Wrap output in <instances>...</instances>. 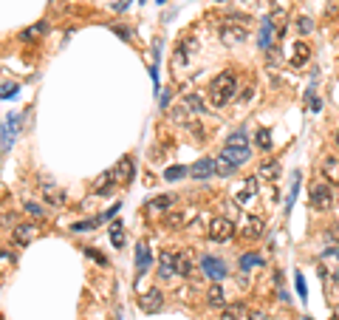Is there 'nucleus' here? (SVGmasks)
<instances>
[{"instance_id": "f257e3e1", "label": "nucleus", "mask_w": 339, "mask_h": 320, "mask_svg": "<svg viewBox=\"0 0 339 320\" xmlns=\"http://www.w3.org/2000/svg\"><path fill=\"white\" fill-rule=\"evenodd\" d=\"M238 94V77L232 71H221L210 85V102L212 105H226Z\"/></svg>"}, {"instance_id": "f03ea898", "label": "nucleus", "mask_w": 339, "mask_h": 320, "mask_svg": "<svg viewBox=\"0 0 339 320\" xmlns=\"http://www.w3.org/2000/svg\"><path fill=\"white\" fill-rule=\"evenodd\" d=\"M238 20H241V23H246V17L229 15V17H226V23L221 26V40H224L226 46H238V43H243V40H246V34H249V29H246V26H238Z\"/></svg>"}, {"instance_id": "7ed1b4c3", "label": "nucleus", "mask_w": 339, "mask_h": 320, "mask_svg": "<svg viewBox=\"0 0 339 320\" xmlns=\"http://www.w3.org/2000/svg\"><path fill=\"white\" fill-rule=\"evenodd\" d=\"M308 199L317 210H328L334 204V193H331V185L328 182H311L308 187Z\"/></svg>"}, {"instance_id": "20e7f679", "label": "nucleus", "mask_w": 339, "mask_h": 320, "mask_svg": "<svg viewBox=\"0 0 339 320\" xmlns=\"http://www.w3.org/2000/svg\"><path fill=\"white\" fill-rule=\"evenodd\" d=\"M207 230H210V233H207V236H210V241H218V244H224V241H232V236H235V230H238V227H235V224H232L229 219L218 216V219L210 221V227H207Z\"/></svg>"}, {"instance_id": "39448f33", "label": "nucleus", "mask_w": 339, "mask_h": 320, "mask_svg": "<svg viewBox=\"0 0 339 320\" xmlns=\"http://www.w3.org/2000/svg\"><path fill=\"white\" fill-rule=\"evenodd\" d=\"M195 216H198V210L190 207V210H173V213H167V219H164V227L167 230H184L187 224H193Z\"/></svg>"}, {"instance_id": "423d86ee", "label": "nucleus", "mask_w": 339, "mask_h": 320, "mask_svg": "<svg viewBox=\"0 0 339 320\" xmlns=\"http://www.w3.org/2000/svg\"><path fill=\"white\" fill-rule=\"evenodd\" d=\"M218 156H221V159H226L232 168H241V165H246V162H249V145H226Z\"/></svg>"}, {"instance_id": "0eeeda50", "label": "nucleus", "mask_w": 339, "mask_h": 320, "mask_svg": "<svg viewBox=\"0 0 339 320\" xmlns=\"http://www.w3.org/2000/svg\"><path fill=\"white\" fill-rule=\"evenodd\" d=\"M139 306H142V312H147V315L161 312L164 309V292L161 289H150V292H145L142 301H139Z\"/></svg>"}, {"instance_id": "6e6552de", "label": "nucleus", "mask_w": 339, "mask_h": 320, "mask_svg": "<svg viewBox=\"0 0 339 320\" xmlns=\"http://www.w3.org/2000/svg\"><path fill=\"white\" fill-rule=\"evenodd\" d=\"M201 269H204V275H207V278H212V281H221V278L226 275V264L221 261V258L204 255V258H201Z\"/></svg>"}, {"instance_id": "1a4fd4ad", "label": "nucleus", "mask_w": 339, "mask_h": 320, "mask_svg": "<svg viewBox=\"0 0 339 320\" xmlns=\"http://www.w3.org/2000/svg\"><path fill=\"white\" fill-rule=\"evenodd\" d=\"M320 170H323L325 182H328L331 187L339 185V156H325L323 165H320Z\"/></svg>"}, {"instance_id": "9d476101", "label": "nucleus", "mask_w": 339, "mask_h": 320, "mask_svg": "<svg viewBox=\"0 0 339 320\" xmlns=\"http://www.w3.org/2000/svg\"><path fill=\"white\" fill-rule=\"evenodd\" d=\"M215 173H218L215 159H201V162H195L193 168H190V176H193V179H201V182H204V179H212Z\"/></svg>"}, {"instance_id": "9b49d317", "label": "nucleus", "mask_w": 339, "mask_h": 320, "mask_svg": "<svg viewBox=\"0 0 339 320\" xmlns=\"http://www.w3.org/2000/svg\"><path fill=\"white\" fill-rule=\"evenodd\" d=\"M323 264L328 267V278L339 284V250L337 247H331V250H325L323 253Z\"/></svg>"}, {"instance_id": "f8f14e48", "label": "nucleus", "mask_w": 339, "mask_h": 320, "mask_svg": "<svg viewBox=\"0 0 339 320\" xmlns=\"http://www.w3.org/2000/svg\"><path fill=\"white\" fill-rule=\"evenodd\" d=\"M130 179H133V162H130V159H122V162L116 165V170H113V182H116V185H128Z\"/></svg>"}, {"instance_id": "ddd939ff", "label": "nucleus", "mask_w": 339, "mask_h": 320, "mask_svg": "<svg viewBox=\"0 0 339 320\" xmlns=\"http://www.w3.org/2000/svg\"><path fill=\"white\" fill-rule=\"evenodd\" d=\"M147 267H150V247H147L145 241H139L136 244V272L145 275Z\"/></svg>"}, {"instance_id": "4468645a", "label": "nucleus", "mask_w": 339, "mask_h": 320, "mask_svg": "<svg viewBox=\"0 0 339 320\" xmlns=\"http://www.w3.org/2000/svg\"><path fill=\"white\" fill-rule=\"evenodd\" d=\"M308 57H311V49H308V43H303V40H300V43L294 46V54H291V66H294V68H303L308 63Z\"/></svg>"}, {"instance_id": "2eb2a0df", "label": "nucleus", "mask_w": 339, "mask_h": 320, "mask_svg": "<svg viewBox=\"0 0 339 320\" xmlns=\"http://www.w3.org/2000/svg\"><path fill=\"white\" fill-rule=\"evenodd\" d=\"M34 236H37V227L34 224H20L15 230V241L20 244V247H26V244H32Z\"/></svg>"}, {"instance_id": "dca6fc26", "label": "nucleus", "mask_w": 339, "mask_h": 320, "mask_svg": "<svg viewBox=\"0 0 339 320\" xmlns=\"http://www.w3.org/2000/svg\"><path fill=\"white\" fill-rule=\"evenodd\" d=\"M241 230H243V236H246V238H258L260 233H263V221H260L258 216H246Z\"/></svg>"}, {"instance_id": "f3484780", "label": "nucleus", "mask_w": 339, "mask_h": 320, "mask_svg": "<svg viewBox=\"0 0 339 320\" xmlns=\"http://www.w3.org/2000/svg\"><path fill=\"white\" fill-rule=\"evenodd\" d=\"M176 275L181 278H193V258L187 253H176Z\"/></svg>"}, {"instance_id": "a211bd4d", "label": "nucleus", "mask_w": 339, "mask_h": 320, "mask_svg": "<svg viewBox=\"0 0 339 320\" xmlns=\"http://www.w3.org/2000/svg\"><path fill=\"white\" fill-rule=\"evenodd\" d=\"M277 173H280V165H277V162H266V165L258 168V179L260 182H274Z\"/></svg>"}, {"instance_id": "6ab92c4d", "label": "nucleus", "mask_w": 339, "mask_h": 320, "mask_svg": "<svg viewBox=\"0 0 339 320\" xmlns=\"http://www.w3.org/2000/svg\"><path fill=\"white\" fill-rule=\"evenodd\" d=\"M111 182H113V170L102 173L97 182H94V193H97V196H108V193H111Z\"/></svg>"}, {"instance_id": "aec40b11", "label": "nucleus", "mask_w": 339, "mask_h": 320, "mask_svg": "<svg viewBox=\"0 0 339 320\" xmlns=\"http://www.w3.org/2000/svg\"><path fill=\"white\" fill-rule=\"evenodd\" d=\"M255 182H258V179H246V182H243L241 193L235 196V199H238V204H246L252 196H255V193H258V185H255Z\"/></svg>"}, {"instance_id": "412c9836", "label": "nucleus", "mask_w": 339, "mask_h": 320, "mask_svg": "<svg viewBox=\"0 0 339 320\" xmlns=\"http://www.w3.org/2000/svg\"><path fill=\"white\" fill-rule=\"evenodd\" d=\"M207 301H210V306H218V309H224V306H226V295H224V289L215 284V286H212L210 292H207Z\"/></svg>"}, {"instance_id": "4be33fe9", "label": "nucleus", "mask_w": 339, "mask_h": 320, "mask_svg": "<svg viewBox=\"0 0 339 320\" xmlns=\"http://www.w3.org/2000/svg\"><path fill=\"white\" fill-rule=\"evenodd\" d=\"M173 204H176V199H173V196L167 193V196H156V199L147 204V207H150V210H156V213H161V210H170Z\"/></svg>"}, {"instance_id": "5701e85b", "label": "nucleus", "mask_w": 339, "mask_h": 320, "mask_svg": "<svg viewBox=\"0 0 339 320\" xmlns=\"http://www.w3.org/2000/svg\"><path fill=\"white\" fill-rule=\"evenodd\" d=\"M184 108H190V111H193L195 117H201V114L207 111V108H204V102H201V97H198V94H187V100H184Z\"/></svg>"}, {"instance_id": "b1692460", "label": "nucleus", "mask_w": 339, "mask_h": 320, "mask_svg": "<svg viewBox=\"0 0 339 320\" xmlns=\"http://www.w3.org/2000/svg\"><path fill=\"white\" fill-rule=\"evenodd\" d=\"M184 176H190V170L181 168V165H176V168H167V170H164V179H167V182H178V179H184Z\"/></svg>"}, {"instance_id": "393cba45", "label": "nucleus", "mask_w": 339, "mask_h": 320, "mask_svg": "<svg viewBox=\"0 0 339 320\" xmlns=\"http://www.w3.org/2000/svg\"><path fill=\"white\" fill-rule=\"evenodd\" d=\"M43 193H46V199H48L51 204H65V193H63V190H54V187L43 185Z\"/></svg>"}, {"instance_id": "a878e982", "label": "nucleus", "mask_w": 339, "mask_h": 320, "mask_svg": "<svg viewBox=\"0 0 339 320\" xmlns=\"http://www.w3.org/2000/svg\"><path fill=\"white\" fill-rule=\"evenodd\" d=\"M111 244L116 250H122L125 247V233H122V224H113L111 227Z\"/></svg>"}, {"instance_id": "bb28decb", "label": "nucleus", "mask_w": 339, "mask_h": 320, "mask_svg": "<svg viewBox=\"0 0 339 320\" xmlns=\"http://www.w3.org/2000/svg\"><path fill=\"white\" fill-rule=\"evenodd\" d=\"M99 224H102V216H99V219H88V221H77L71 230H74V233H88V230H94Z\"/></svg>"}, {"instance_id": "cd10ccee", "label": "nucleus", "mask_w": 339, "mask_h": 320, "mask_svg": "<svg viewBox=\"0 0 339 320\" xmlns=\"http://www.w3.org/2000/svg\"><path fill=\"white\" fill-rule=\"evenodd\" d=\"M255 142H258L260 151H269V148H272V134L263 128V131H258V134H255Z\"/></svg>"}, {"instance_id": "c85d7f7f", "label": "nucleus", "mask_w": 339, "mask_h": 320, "mask_svg": "<svg viewBox=\"0 0 339 320\" xmlns=\"http://www.w3.org/2000/svg\"><path fill=\"white\" fill-rule=\"evenodd\" d=\"M272 29H274V23H272V20H266V23H263V37H260V46H263V49H269V46H272Z\"/></svg>"}, {"instance_id": "c756f323", "label": "nucleus", "mask_w": 339, "mask_h": 320, "mask_svg": "<svg viewBox=\"0 0 339 320\" xmlns=\"http://www.w3.org/2000/svg\"><path fill=\"white\" fill-rule=\"evenodd\" d=\"M17 91H20V85H17V83H3V85H0V97H3V100L17 97Z\"/></svg>"}, {"instance_id": "7c9ffc66", "label": "nucleus", "mask_w": 339, "mask_h": 320, "mask_svg": "<svg viewBox=\"0 0 339 320\" xmlns=\"http://www.w3.org/2000/svg\"><path fill=\"white\" fill-rule=\"evenodd\" d=\"M40 34H46V23H37L32 29H26V32H23V40H34V37H40Z\"/></svg>"}, {"instance_id": "2f4dec72", "label": "nucleus", "mask_w": 339, "mask_h": 320, "mask_svg": "<svg viewBox=\"0 0 339 320\" xmlns=\"http://www.w3.org/2000/svg\"><path fill=\"white\" fill-rule=\"evenodd\" d=\"M243 315H246V309H243V306L238 303V306H229V309H226V315H224V318H226V320H241Z\"/></svg>"}, {"instance_id": "473e14b6", "label": "nucleus", "mask_w": 339, "mask_h": 320, "mask_svg": "<svg viewBox=\"0 0 339 320\" xmlns=\"http://www.w3.org/2000/svg\"><path fill=\"white\" fill-rule=\"evenodd\" d=\"M258 264H263V258H260V255H243V258H241V267H243V269L258 267Z\"/></svg>"}, {"instance_id": "72a5a7b5", "label": "nucleus", "mask_w": 339, "mask_h": 320, "mask_svg": "<svg viewBox=\"0 0 339 320\" xmlns=\"http://www.w3.org/2000/svg\"><path fill=\"white\" fill-rule=\"evenodd\" d=\"M82 253L88 255V258H91V261H97V264H102V267H108V258H105V255H99L97 250H91V247H85V250H82Z\"/></svg>"}, {"instance_id": "f704fd0d", "label": "nucleus", "mask_w": 339, "mask_h": 320, "mask_svg": "<svg viewBox=\"0 0 339 320\" xmlns=\"http://www.w3.org/2000/svg\"><path fill=\"white\" fill-rule=\"evenodd\" d=\"M311 29H314V23H311V17H300V20H297V32H300V34H308Z\"/></svg>"}, {"instance_id": "c9c22d12", "label": "nucleus", "mask_w": 339, "mask_h": 320, "mask_svg": "<svg viewBox=\"0 0 339 320\" xmlns=\"http://www.w3.org/2000/svg\"><path fill=\"white\" fill-rule=\"evenodd\" d=\"M12 261H15V258H12V253L0 250V269H9V267H12Z\"/></svg>"}, {"instance_id": "e433bc0d", "label": "nucleus", "mask_w": 339, "mask_h": 320, "mask_svg": "<svg viewBox=\"0 0 339 320\" xmlns=\"http://www.w3.org/2000/svg\"><path fill=\"white\" fill-rule=\"evenodd\" d=\"M226 145H246V134L243 131H238V134H232L229 136V142Z\"/></svg>"}, {"instance_id": "4c0bfd02", "label": "nucleus", "mask_w": 339, "mask_h": 320, "mask_svg": "<svg viewBox=\"0 0 339 320\" xmlns=\"http://www.w3.org/2000/svg\"><path fill=\"white\" fill-rule=\"evenodd\" d=\"M173 275H176V269H173V267H159V278H161V281H170V278H173Z\"/></svg>"}, {"instance_id": "58836bf2", "label": "nucleus", "mask_w": 339, "mask_h": 320, "mask_svg": "<svg viewBox=\"0 0 339 320\" xmlns=\"http://www.w3.org/2000/svg\"><path fill=\"white\" fill-rule=\"evenodd\" d=\"M26 213H32V216H43V207L37 202H26Z\"/></svg>"}, {"instance_id": "ea45409f", "label": "nucleus", "mask_w": 339, "mask_h": 320, "mask_svg": "<svg viewBox=\"0 0 339 320\" xmlns=\"http://www.w3.org/2000/svg\"><path fill=\"white\" fill-rule=\"evenodd\" d=\"M113 32L119 34V37H125V40H130V32L128 29H122V26H113Z\"/></svg>"}, {"instance_id": "a19ab883", "label": "nucleus", "mask_w": 339, "mask_h": 320, "mask_svg": "<svg viewBox=\"0 0 339 320\" xmlns=\"http://www.w3.org/2000/svg\"><path fill=\"white\" fill-rule=\"evenodd\" d=\"M246 320H269V315H263V312H252Z\"/></svg>"}, {"instance_id": "79ce46f5", "label": "nucleus", "mask_w": 339, "mask_h": 320, "mask_svg": "<svg viewBox=\"0 0 339 320\" xmlns=\"http://www.w3.org/2000/svg\"><path fill=\"white\" fill-rule=\"evenodd\" d=\"M297 292H300V295H306V284H303V278H300V275H297Z\"/></svg>"}, {"instance_id": "37998d69", "label": "nucleus", "mask_w": 339, "mask_h": 320, "mask_svg": "<svg viewBox=\"0 0 339 320\" xmlns=\"http://www.w3.org/2000/svg\"><path fill=\"white\" fill-rule=\"evenodd\" d=\"M130 6V0H116V9H119V12H122V9H128Z\"/></svg>"}, {"instance_id": "c03bdc74", "label": "nucleus", "mask_w": 339, "mask_h": 320, "mask_svg": "<svg viewBox=\"0 0 339 320\" xmlns=\"http://www.w3.org/2000/svg\"><path fill=\"white\" fill-rule=\"evenodd\" d=\"M334 320H339V303L334 306Z\"/></svg>"}, {"instance_id": "a18cd8bd", "label": "nucleus", "mask_w": 339, "mask_h": 320, "mask_svg": "<svg viewBox=\"0 0 339 320\" xmlns=\"http://www.w3.org/2000/svg\"><path fill=\"white\" fill-rule=\"evenodd\" d=\"M337 142H339V131H337Z\"/></svg>"}, {"instance_id": "49530a36", "label": "nucleus", "mask_w": 339, "mask_h": 320, "mask_svg": "<svg viewBox=\"0 0 339 320\" xmlns=\"http://www.w3.org/2000/svg\"><path fill=\"white\" fill-rule=\"evenodd\" d=\"M215 3H224V0H215Z\"/></svg>"}, {"instance_id": "de8ad7c7", "label": "nucleus", "mask_w": 339, "mask_h": 320, "mask_svg": "<svg viewBox=\"0 0 339 320\" xmlns=\"http://www.w3.org/2000/svg\"><path fill=\"white\" fill-rule=\"evenodd\" d=\"M306 320H311V318H306Z\"/></svg>"}]
</instances>
